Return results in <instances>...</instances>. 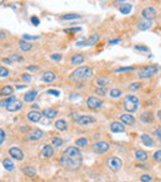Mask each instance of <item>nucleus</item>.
Here are the masks:
<instances>
[{"label":"nucleus","instance_id":"nucleus-1","mask_svg":"<svg viewBox=\"0 0 161 182\" xmlns=\"http://www.w3.org/2000/svg\"><path fill=\"white\" fill-rule=\"evenodd\" d=\"M61 165L69 171H76L82 165V152L77 146H68L61 155Z\"/></svg>","mask_w":161,"mask_h":182},{"label":"nucleus","instance_id":"nucleus-2","mask_svg":"<svg viewBox=\"0 0 161 182\" xmlns=\"http://www.w3.org/2000/svg\"><path fill=\"white\" fill-rule=\"evenodd\" d=\"M91 77H93V71L87 67V66H79L77 69H74L72 72V74L69 76V79L73 82H80L85 79H89Z\"/></svg>","mask_w":161,"mask_h":182},{"label":"nucleus","instance_id":"nucleus-3","mask_svg":"<svg viewBox=\"0 0 161 182\" xmlns=\"http://www.w3.org/2000/svg\"><path fill=\"white\" fill-rule=\"evenodd\" d=\"M160 71L159 66L156 64H149V66H145V67H141L138 72V77L140 79H147V78H151L157 74V72Z\"/></svg>","mask_w":161,"mask_h":182},{"label":"nucleus","instance_id":"nucleus-4","mask_svg":"<svg viewBox=\"0 0 161 182\" xmlns=\"http://www.w3.org/2000/svg\"><path fill=\"white\" fill-rule=\"evenodd\" d=\"M123 105H124V109L130 114V113H134L138 110L139 108V98L135 97V96H126L124 98V102H123Z\"/></svg>","mask_w":161,"mask_h":182},{"label":"nucleus","instance_id":"nucleus-5","mask_svg":"<svg viewBox=\"0 0 161 182\" xmlns=\"http://www.w3.org/2000/svg\"><path fill=\"white\" fill-rule=\"evenodd\" d=\"M107 166H108L109 170L117 172V171H119V170L122 168L123 161H122V159H119V157H110V159L107 160Z\"/></svg>","mask_w":161,"mask_h":182},{"label":"nucleus","instance_id":"nucleus-6","mask_svg":"<svg viewBox=\"0 0 161 182\" xmlns=\"http://www.w3.org/2000/svg\"><path fill=\"white\" fill-rule=\"evenodd\" d=\"M156 10L154 9V8H151V6H147V8H145L142 11H141V16H142V19L144 20H152V19H155L156 18Z\"/></svg>","mask_w":161,"mask_h":182},{"label":"nucleus","instance_id":"nucleus-7","mask_svg":"<svg viewBox=\"0 0 161 182\" xmlns=\"http://www.w3.org/2000/svg\"><path fill=\"white\" fill-rule=\"evenodd\" d=\"M110 145L107 143V141H97L94 145H93V150L98 154H103V152H107L109 150Z\"/></svg>","mask_w":161,"mask_h":182},{"label":"nucleus","instance_id":"nucleus-8","mask_svg":"<svg viewBox=\"0 0 161 182\" xmlns=\"http://www.w3.org/2000/svg\"><path fill=\"white\" fill-rule=\"evenodd\" d=\"M103 105V102L97 97H89L87 99V107L91 109H99Z\"/></svg>","mask_w":161,"mask_h":182},{"label":"nucleus","instance_id":"nucleus-9","mask_svg":"<svg viewBox=\"0 0 161 182\" xmlns=\"http://www.w3.org/2000/svg\"><path fill=\"white\" fill-rule=\"evenodd\" d=\"M76 122L79 124V125H89V124H93L96 123V118L93 117H89V115H80L76 119Z\"/></svg>","mask_w":161,"mask_h":182},{"label":"nucleus","instance_id":"nucleus-10","mask_svg":"<svg viewBox=\"0 0 161 182\" xmlns=\"http://www.w3.org/2000/svg\"><path fill=\"white\" fill-rule=\"evenodd\" d=\"M23 108V102H20V101H18V99H15V101H13L10 104H8L6 107H5V109L8 110V112H18V110H20Z\"/></svg>","mask_w":161,"mask_h":182},{"label":"nucleus","instance_id":"nucleus-11","mask_svg":"<svg viewBox=\"0 0 161 182\" xmlns=\"http://www.w3.org/2000/svg\"><path fill=\"white\" fill-rule=\"evenodd\" d=\"M9 154H10V156H11L13 159H15V160L21 161V160L24 159V152H23V150L19 149V147H11V149L9 150Z\"/></svg>","mask_w":161,"mask_h":182},{"label":"nucleus","instance_id":"nucleus-12","mask_svg":"<svg viewBox=\"0 0 161 182\" xmlns=\"http://www.w3.org/2000/svg\"><path fill=\"white\" fill-rule=\"evenodd\" d=\"M53 154H55V149H53L52 145H45V146L42 147V150H41V155H42L43 157H46V159L52 157Z\"/></svg>","mask_w":161,"mask_h":182},{"label":"nucleus","instance_id":"nucleus-13","mask_svg":"<svg viewBox=\"0 0 161 182\" xmlns=\"http://www.w3.org/2000/svg\"><path fill=\"white\" fill-rule=\"evenodd\" d=\"M41 118H42V114H41L40 112L31 110V112L27 113V119H29L30 122H32V123H37V122H40Z\"/></svg>","mask_w":161,"mask_h":182},{"label":"nucleus","instance_id":"nucleus-14","mask_svg":"<svg viewBox=\"0 0 161 182\" xmlns=\"http://www.w3.org/2000/svg\"><path fill=\"white\" fill-rule=\"evenodd\" d=\"M30 135H29V139L30 140H32V141H36V140H40V139H42L43 138V131L42 130H40V129H35V130H32L31 133H29Z\"/></svg>","mask_w":161,"mask_h":182},{"label":"nucleus","instance_id":"nucleus-15","mask_svg":"<svg viewBox=\"0 0 161 182\" xmlns=\"http://www.w3.org/2000/svg\"><path fill=\"white\" fill-rule=\"evenodd\" d=\"M41 114H42L45 118H47V119H53V118L57 117V110L53 109V108H45V109L42 110Z\"/></svg>","mask_w":161,"mask_h":182},{"label":"nucleus","instance_id":"nucleus-16","mask_svg":"<svg viewBox=\"0 0 161 182\" xmlns=\"http://www.w3.org/2000/svg\"><path fill=\"white\" fill-rule=\"evenodd\" d=\"M120 122L122 124H128V125H133L135 123V118L131 114H122L120 115Z\"/></svg>","mask_w":161,"mask_h":182},{"label":"nucleus","instance_id":"nucleus-17","mask_svg":"<svg viewBox=\"0 0 161 182\" xmlns=\"http://www.w3.org/2000/svg\"><path fill=\"white\" fill-rule=\"evenodd\" d=\"M110 130L113 133H124L125 131V126H124V124H122L119 122H113L110 124Z\"/></svg>","mask_w":161,"mask_h":182},{"label":"nucleus","instance_id":"nucleus-18","mask_svg":"<svg viewBox=\"0 0 161 182\" xmlns=\"http://www.w3.org/2000/svg\"><path fill=\"white\" fill-rule=\"evenodd\" d=\"M41 79H42L43 82L50 83V82H53V81L56 79V74H55L53 72H51V71H46V72H43V73H42Z\"/></svg>","mask_w":161,"mask_h":182},{"label":"nucleus","instance_id":"nucleus-19","mask_svg":"<svg viewBox=\"0 0 161 182\" xmlns=\"http://www.w3.org/2000/svg\"><path fill=\"white\" fill-rule=\"evenodd\" d=\"M71 62H72V64H76V66L82 64V63L85 62V56H83L82 53H76V55L72 56Z\"/></svg>","mask_w":161,"mask_h":182},{"label":"nucleus","instance_id":"nucleus-20","mask_svg":"<svg viewBox=\"0 0 161 182\" xmlns=\"http://www.w3.org/2000/svg\"><path fill=\"white\" fill-rule=\"evenodd\" d=\"M151 26H152V23L150 21V20H141V21H139L138 23V29L140 30V31H145V30H149V29H151Z\"/></svg>","mask_w":161,"mask_h":182},{"label":"nucleus","instance_id":"nucleus-21","mask_svg":"<svg viewBox=\"0 0 161 182\" xmlns=\"http://www.w3.org/2000/svg\"><path fill=\"white\" fill-rule=\"evenodd\" d=\"M141 143L145 145V146H149V147H152L155 145V141L151 136H149L147 134H142L141 135Z\"/></svg>","mask_w":161,"mask_h":182},{"label":"nucleus","instance_id":"nucleus-22","mask_svg":"<svg viewBox=\"0 0 161 182\" xmlns=\"http://www.w3.org/2000/svg\"><path fill=\"white\" fill-rule=\"evenodd\" d=\"M36 97H37V90H30L24 96V101L26 103H32L36 99Z\"/></svg>","mask_w":161,"mask_h":182},{"label":"nucleus","instance_id":"nucleus-23","mask_svg":"<svg viewBox=\"0 0 161 182\" xmlns=\"http://www.w3.org/2000/svg\"><path fill=\"white\" fill-rule=\"evenodd\" d=\"M133 10V5L130 3H123L120 6H119V11L124 15H128L130 11Z\"/></svg>","mask_w":161,"mask_h":182},{"label":"nucleus","instance_id":"nucleus-24","mask_svg":"<svg viewBox=\"0 0 161 182\" xmlns=\"http://www.w3.org/2000/svg\"><path fill=\"white\" fill-rule=\"evenodd\" d=\"M140 119H141V122L149 124V123H152V120H154V115H152L151 112H144V113L140 115Z\"/></svg>","mask_w":161,"mask_h":182},{"label":"nucleus","instance_id":"nucleus-25","mask_svg":"<svg viewBox=\"0 0 161 182\" xmlns=\"http://www.w3.org/2000/svg\"><path fill=\"white\" fill-rule=\"evenodd\" d=\"M3 166H4V168L6 170V171H14V168H15V163L13 162V160H10L9 157H6V159H4L3 160Z\"/></svg>","mask_w":161,"mask_h":182},{"label":"nucleus","instance_id":"nucleus-26","mask_svg":"<svg viewBox=\"0 0 161 182\" xmlns=\"http://www.w3.org/2000/svg\"><path fill=\"white\" fill-rule=\"evenodd\" d=\"M13 93H14V88L11 85H5L0 90V94L4 97H10V96H13Z\"/></svg>","mask_w":161,"mask_h":182},{"label":"nucleus","instance_id":"nucleus-27","mask_svg":"<svg viewBox=\"0 0 161 182\" xmlns=\"http://www.w3.org/2000/svg\"><path fill=\"white\" fill-rule=\"evenodd\" d=\"M98 41H99V35H98V34H92V35L88 37V40L86 41V46H93V45H96Z\"/></svg>","mask_w":161,"mask_h":182},{"label":"nucleus","instance_id":"nucleus-28","mask_svg":"<svg viewBox=\"0 0 161 182\" xmlns=\"http://www.w3.org/2000/svg\"><path fill=\"white\" fill-rule=\"evenodd\" d=\"M110 83V79L108 78V77H98L97 79H96V84L98 85V87H105L107 84H109Z\"/></svg>","mask_w":161,"mask_h":182},{"label":"nucleus","instance_id":"nucleus-29","mask_svg":"<svg viewBox=\"0 0 161 182\" xmlns=\"http://www.w3.org/2000/svg\"><path fill=\"white\" fill-rule=\"evenodd\" d=\"M55 126H56V129H58L60 131H64V130H67V123H66V120H63V119H60V120H57L56 123H55Z\"/></svg>","mask_w":161,"mask_h":182},{"label":"nucleus","instance_id":"nucleus-30","mask_svg":"<svg viewBox=\"0 0 161 182\" xmlns=\"http://www.w3.org/2000/svg\"><path fill=\"white\" fill-rule=\"evenodd\" d=\"M135 157H136L139 161H146V160H147V154H146V151H144V150H136V151H135Z\"/></svg>","mask_w":161,"mask_h":182},{"label":"nucleus","instance_id":"nucleus-31","mask_svg":"<svg viewBox=\"0 0 161 182\" xmlns=\"http://www.w3.org/2000/svg\"><path fill=\"white\" fill-rule=\"evenodd\" d=\"M19 47H20V50H23V51H30L31 48H32V45L30 43V42H27V41H24V40H21L20 42H19Z\"/></svg>","mask_w":161,"mask_h":182},{"label":"nucleus","instance_id":"nucleus-32","mask_svg":"<svg viewBox=\"0 0 161 182\" xmlns=\"http://www.w3.org/2000/svg\"><path fill=\"white\" fill-rule=\"evenodd\" d=\"M23 172H24L25 176H27V177H34V176L36 175V170H35L34 167H30V166L24 167V168H23Z\"/></svg>","mask_w":161,"mask_h":182},{"label":"nucleus","instance_id":"nucleus-33","mask_svg":"<svg viewBox=\"0 0 161 182\" xmlns=\"http://www.w3.org/2000/svg\"><path fill=\"white\" fill-rule=\"evenodd\" d=\"M94 93L98 94V96H101V97H105V96L108 94V90H107L105 87H98V88L94 90Z\"/></svg>","mask_w":161,"mask_h":182},{"label":"nucleus","instance_id":"nucleus-34","mask_svg":"<svg viewBox=\"0 0 161 182\" xmlns=\"http://www.w3.org/2000/svg\"><path fill=\"white\" fill-rule=\"evenodd\" d=\"M109 96H110L112 98H118V97L122 96V90H120L119 88H113V89L109 90Z\"/></svg>","mask_w":161,"mask_h":182},{"label":"nucleus","instance_id":"nucleus-35","mask_svg":"<svg viewBox=\"0 0 161 182\" xmlns=\"http://www.w3.org/2000/svg\"><path fill=\"white\" fill-rule=\"evenodd\" d=\"M87 144H88V140H87L86 138H79V139L76 140V145H77V147H85Z\"/></svg>","mask_w":161,"mask_h":182},{"label":"nucleus","instance_id":"nucleus-36","mask_svg":"<svg viewBox=\"0 0 161 182\" xmlns=\"http://www.w3.org/2000/svg\"><path fill=\"white\" fill-rule=\"evenodd\" d=\"M80 15L78 14H66V15H62L61 19L62 20H76V19H79Z\"/></svg>","mask_w":161,"mask_h":182},{"label":"nucleus","instance_id":"nucleus-37","mask_svg":"<svg viewBox=\"0 0 161 182\" xmlns=\"http://www.w3.org/2000/svg\"><path fill=\"white\" fill-rule=\"evenodd\" d=\"M140 88H141V83L140 82H134V83L129 84V87H128V89L130 90V92H135V90H138Z\"/></svg>","mask_w":161,"mask_h":182},{"label":"nucleus","instance_id":"nucleus-38","mask_svg":"<svg viewBox=\"0 0 161 182\" xmlns=\"http://www.w3.org/2000/svg\"><path fill=\"white\" fill-rule=\"evenodd\" d=\"M16 98L14 97V96H10L9 98H6V99H4V101H0V107H6L8 104H10L13 101H15Z\"/></svg>","mask_w":161,"mask_h":182},{"label":"nucleus","instance_id":"nucleus-39","mask_svg":"<svg viewBox=\"0 0 161 182\" xmlns=\"http://www.w3.org/2000/svg\"><path fill=\"white\" fill-rule=\"evenodd\" d=\"M135 68L133 67V66H130V67H119V68H117V69H114V72L115 73H120V72H131V71H134Z\"/></svg>","mask_w":161,"mask_h":182},{"label":"nucleus","instance_id":"nucleus-40","mask_svg":"<svg viewBox=\"0 0 161 182\" xmlns=\"http://www.w3.org/2000/svg\"><path fill=\"white\" fill-rule=\"evenodd\" d=\"M52 145H53L55 147H61V146L63 145V140H62L61 138H53V139H52Z\"/></svg>","mask_w":161,"mask_h":182},{"label":"nucleus","instance_id":"nucleus-41","mask_svg":"<svg viewBox=\"0 0 161 182\" xmlns=\"http://www.w3.org/2000/svg\"><path fill=\"white\" fill-rule=\"evenodd\" d=\"M8 76H9V69L5 68V67H3V66H0V77H2V78H5V77H8Z\"/></svg>","mask_w":161,"mask_h":182},{"label":"nucleus","instance_id":"nucleus-42","mask_svg":"<svg viewBox=\"0 0 161 182\" xmlns=\"http://www.w3.org/2000/svg\"><path fill=\"white\" fill-rule=\"evenodd\" d=\"M9 60H10V62L13 63V62H19V61H21L23 57H21L20 55H18V53H14V55H11V56L9 57Z\"/></svg>","mask_w":161,"mask_h":182},{"label":"nucleus","instance_id":"nucleus-43","mask_svg":"<svg viewBox=\"0 0 161 182\" xmlns=\"http://www.w3.org/2000/svg\"><path fill=\"white\" fill-rule=\"evenodd\" d=\"M40 36H30V35H23V40L24 41H35L39 40Z\"/></svg>","mask_w":161,"mask_h":182},{"label":"nucleus","instance_id":"nucleus-44","mask_svg":"<svg viewBox=\"0 0 161 182\" xmlns=\"http://www.w3.org/2000/svg\"><path fill=\"white\" fill-rule=\"evenodd\" d=\"M151 180H152V177H151L149 173L141 175V177H140V181H141V182H150Z\"/></svg>","mask_w":161,"mask_h":182},{"label":"nucleus","instance_id":"nucleus-45","mask_svg":"<svg viewBox=\"0 0 161 182\" xmlns=\"http://www.w3.org/2000/svg\"><path fill=\"white\" fill-rule=\"evenodd\" d=\"M136 51H141V52H149V47H146V46H141V45H136L135 47H134Z\"/></svg>","mask_w":161,"mask_h":182},{"label":"nucleus","instance_id":"nucleus-46","mask_svg":"<svg viewBox=\"0 0 161 182\" xmlns=\"http://www.w3.org/2000/svg\"><path fill=\"white\" fill-rule=\"evenodd\" d=\"M63 31L64 32H80V31H82V29H80V27H71V29H64Z\"/></svg>","mask_w":161,"mask_h":182},{"label":"nucleus","instance_id":"nucleus-47","mask_svg":"<svg viewBox=\"0 0 161 182\" xmlns=\"http://www.w3.org/2000/svg\"><path fill=\"white\" fill-rule=\"evenodd\" d=\"M154 160L157 161V162H161V150H157V151L154 154Z\"/></svg>","mask_w":161,"mask_h":182},{"label":"nucleus","instance_id":"nucleus-48","mask_svg":"<svg viewBox=\"0 0 161 182\" xmlns=\"http://www.w3.org/2000/svg\"><path fill=\"white\" fill-rule=\"evenodd\" d=\"M154 135H155V136H156V138L159 139V141L161 143V126L154 130Z\"/></svg>","mask_w":161,"mask_h":182},{"label":"nucleus","instance_id":"nucleus-49","mask_svg":"<svg viewBox=\"0 0 161 182\" xmlns=\"http://www.w3.org/2000/svg\"><path fill=\"white\" fill-rule=\"evenodd\" d=\"M47 94H52L55 97H60V92H58L57 89H48L47 90Z\"/></svg>","mask_w":161,"mask_h":182},{"label":"nucleus","instance_id":"nucleus-50","mask_svg":"<svg viewBox=\"0 0 161 182\" xmlns=\"http://www.w3.org/2000/svg\"><path fill=\"white\" fill-rule=\"evenodd\" d=\"M51 58H52L53 61L60 62V61L62 60V55H60V53H53V55H51Z\"/></svg>","mask_w":161,"mask_h":182},{"label":"nucleus","instance_id":"nucleus-51","mask_svg":"<svg viewBox=\"0 0 161 182\" xmlns=\"http://www.w3.org/2000/svg\"><path fill=\"white\" fill-rule=\"evenodd\" d=\"M21 79H23V81H25V82H30V81L32 79V76H31V74H29V73H25V74H23V76H21Z\"/></svg>","mask_w":161,"mask_h":182},{"label":"nucleus","instance_id":"nucleus-52","mask_svg":"<svg viewBox=\"0 0 161 182\" xmlns=\"http://www.w3.org/2000/svg\"><path fill=\"white\" fill-rule=\"evenodd\" d=\"M4 141H5V131L3 129H0V145H3Z\"/></svg>","mask_w":161,"mask_h":182},{"label":"nucleus","instance_id":"nucleus-53","mask_svg":"<svg viewBox=\"0 0 161 182\" xmlns=\"http://www.w3.org/2000/svg\"><path fill=\"white\" fill-rule=\"evenodd\" d=\"M31 23H32L35 26L40 25V20H39V18H36V16H32V18H31Z\"/></svg>","mask_w":161,"mask_h":182},{"label":"nucleus","instance_id":"nucleus-54","mask_svg":"<svg viewBox=\"0 0 161 182\" xmlns=\"http://www.w3.org/2000/svg\"><path fill=\"white\" fill-rule=\"evenodd\" d=\"M120 39H114V40H110L109 41V45H115V43H119Z\"/></svg>","mask_w":161,"mask_h":182},{"label":"nucleus","instance_id":"nucleus-55","mask_svg":"<svg viewBox=\"0 0 161 182\" xmlns=\"http://www.w3.org/2000/svg\"><path fill=\"white\" fill-rule=\"evenodd\" d=\"M27 69H29V71H37V69H39V67H37V66H29V67H27Z\"/></svg>","mask_w":161,"mask_h":182},{"label":"nucleus","instance_id":"nucleus-56","mask_svg":"<svg viewBox=\"0 0 161 182\" xmlns=\"http://www.w3.org/2000/svg\"><path fill=\"white\" fill-rule=\"evenodd\" d=\"M3 62H4V63H9V64H11V62H10L9 58H3Z\"/></svg>","mask_w":161,"mask_h":182},{"label":"nucleus","instance_id":"nucleus-57","mask_svg":"<svg viewBox=\"0 0 161 182\" xmlns=\"http://www.w3.org/2000/svg\"><path fill=\"white\" fill-rule=\"evenodd\" d=\"M25 87H26V85H16L15 88H16V89H23V88H25Z\"/></svg>","mask_w":161,"mask_h":182},{"label":"nucleus","instance_id":"nucleus-58","mask_svg":"<svg viewBox=\"0 0 161 182\" xmlns=\"http://www.w3.org/2000/svg\"><path fill=\"white\" fill-rule=\"evenodd\" d=\"M157 117H159V119L161 120V109H160V110L157 112Z\"/></svg>","mask_w":161,"mask_h":182},{"label":"nucleus","instance_id":"nucleus-59","mask_svg":"<svg viewBox=\"0 0 161 182\" xmlns=\"http://www.w3.org/2000/svg\"><path fill=\"white\" fill-rule=\"evenodd\" d=\"M2 4H3V3H2V2H0V5H2Z\"/></svg>","mask_w":161,"mask_h":182}]
</instances>
